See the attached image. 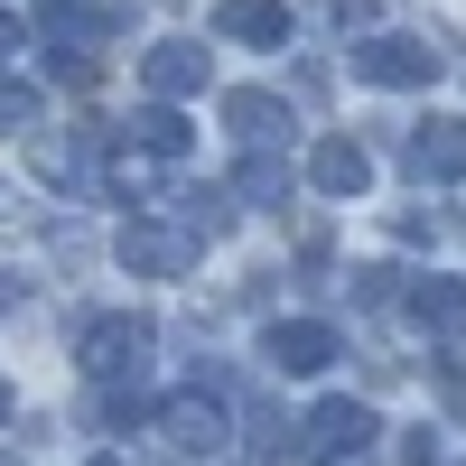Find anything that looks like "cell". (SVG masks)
<instances>
[{
    "mask_svg": "<svg viewBox=\"0 0 466 466\" xmlns=\"http://www.w3.org/2000/svg\"><path fill=\"white\" fill-rule=\"evenodd\" d=\"M355 75H364V85H382V94H401V85H430V75H439V56H430V37L373 28L364 47H355Z\"/></svg>",
    "mask_w": 466,
    "mask_h": 466,
    "instance_id": "obj_4",
    "label": "cell"
},
{
    "mask_svg": "<svg viewBox=\"0 0 466 466\" xmlns=\"http://www.w3.org/2000/svg\"><path fill=\"white\" fill-rule=\"evenodd\" d=\"M336 355H345V336L327 318H270L261 327V364L270 373H327Z\"/></svg>",
    "mask_w": 466,
    "mask_h": 466,
    "instance_id": "obj_3",
    "label": "cell"
},
{
    "mask_svg": "<svg viewBox=\"0 0 466 466\" xmlns=\"http://www.w3.org/2000/svg\"><path fill=\"white\" fill-rule=\"evenodd\" d=\"M37 177H47V187H85V177H94L85 140H66V131H56V140H37Z\"/></svg>",
    "mask_w": 466,
    "mask_h": 466,
    "instance_id": "obj_18",
    "label": "cell"
},
{
    "mask_svg": "<svg viewBox=\"0 0 466 466\" xmlns=\"http://www.w3.org/2000/svg\"><path fill=\"white\" fill-rule=\"evenodd\" d=\"M215 28L243 47H289V10L280 0H215Z\"/></svg>",
    "mask_w": 466,
    "mask_h": 466,
    "instance_id": "obj_13",
    "label": "cell"
},
{
    "mask_svg": "<svg viewBox=\"0 0 466 466\" xmlns=\"http://www.w3.org/2000/svg\"><path fill=\"white\" fill-rule=\"evenodd\" d=\"M224 131L243 140V149H270V140H289V103L270 94V85H233L224 94Z\"/></svg>",
    "mask_w": 466,
    "mask_h": 466,
    "instance_id": "obj_11",
    "label": "cell"
},
{
    "mask_svg": "<svg viewBox=\"0 0 466 466\" xmlns=\"http://www.w3.org/2000/svg\"><path fill=\"white\" fill-rule=\"evenodd\" d=\"M159 430H168V448H187V457H215L224 448V430H233V410H224V392H168L159 401Z\"/></svg>",
    "mask_w": 466,
    "mask_h": 466,
    "instance_id": "obj_5",
    "label": "cell"
},
{
    "mask_svg": "<svg viewBox=\"0 0 466 466\" xmlns=\"http://www.w3.org/2000/svg\"><path fill=\"white\" fill-rule=\"evenodd\" d=\"M327 19L336 28H373V0H327Z\"/></svg>",
    "mask_w": 466,
    "mask_h": 466,
    "instance_id": "obj_20",
    "label": "cell"
},
{
    "mask_svg": "<svg viewBox=\"0 0 466 466\" xmlns=\"http://www.w3.org/2000/svg\"><path fill=\"white\" fill-rule=\"evenodd\" d=\"M37 122V94L28 85H0V131H28Z\"/></svg>",
    "mask_w": 466,
    "mask_h": 466,
    "instance_id": "obj_19",
    "label": "cell"
},
{
    "mask_svg": "<svg viewBox=\"0 0 466 466\" xmlns=\"http://www.w3.org/2000/svg\"><path fill=\"white\" fill-rule=\"evenodd\" d=\"M140 85L159 94V103H187V94H206V47H197V37H159V47L140 56Z\"/></svg>",
    "mask_w": 466,
    "mask_h": 466,
    "instance_id": "obj_10",
    "label": "cell"
},
{
    "mask_svg": "<svg viewBox=\"0 0 466 466\" xmlns=\"http://www.w3.org/2000/svg\"><path fill=\"white\" fill-rule=\"evenodd\" d=\"M131 140L159 149V159H187V140H197V131L177 122V103H140V112H131Z\"/></svg>",
    "mask_w": 466,
    "mask_h": 466,
    "instance_id": "obj_16",
    "label": "cell"
},
{
    "mask_svg": "<svg viewBox=\"0 0 466 466\" xmlns=\"http://www.w3.org/2000/svg\"><path fill=\"white\" fill-rule=\"evenodd\" d=\"M103 187H112V197H131V206H149V197H159V149L122 140V149L103 159Z\"/></svg>",
    "mask_w": 466,
    "mask_h": 466,
    "instance_id": "obj_15",
    "label": "cell"
},
{
    "mask_svg": "<svg viewBox=\"0 0 466 466\" xmlns=\"http://www.w3.org/2000/svg\"><path fill=\"white\" fill-rule=\"evenodd\" d=\"M85 466H122V457H85Z\"/></svg>",
    "mask_w": 466,
    "mask_h": 466,
    "instance_id": "obj_24",
    "label": "cell"
},
{
    "mask_svg": "<svg viewBox=\"0 0 466 466\" xmlns=\"http://www.w3.org/2000/svg\"><path fill=\"white\" fill-rule=\"evenodd\" d=\"M19 47H28V28H19V19H10V10H0V66H10V56H19Z\"/></svg>",
    "mask_w": 466,
    "mask_h": 466,
    "instance_id": "obj_21",
    "label": "cell"
},
{
    "mask_svg": "<svg viewBox=\"0 0 466 466\" xmlns=\"http://www.w3.org/2000/svg\"><path fill=\"white\" fill-rule=\"evenodd\" d=\"M149 345H159V327L131 318V308H112V318H85V336H75V364H85L94 382H122L149 364Z\"/></svg>",
    "mask_w": 466,
    "mask_h": 466,
    "instance_id": "obj_1",
    "label": "cell"
},
{
    "mask_svg": "<svg viewBox=\"0 0 466 466\" xmlns=\"http://www.w3.org/2000/svg\"><path fill=\"white\" fill-rule=\"evenodd\" d=\"M112 252H122V270H140V280H177V270L197 261V233H187V224H159V215H131Z\"/></svg>",
    "mask_w": 466,
    "mask_h": 466,
    "instance_id": "obj_2",
    "label": "cell"
},
{
    "mask_svg": "<svg viewBox=\"0 0 466 466\" xmlns=\"http://www.w3.org/2000/svg\"><path fill=\"white\" fill-rule=\"evenodd\" d=\"M308 187H318V197H345V206H355L364 187H373V149H364V140H345V131H327L318 149H308Z\"/></svg>",
    "mask_w": 466,
    "mask_h": 466,
    "instance_id": "obj_9",
    "label": "cell"
},
{
    "mask_svg": "<svg viewBox=\"0 0 466 466\" xmlns=\"http://www.w3.org/2000/svg\"><path fill=\"white\" fill-rule=\"evenodd\" d=\"M37 28H47L56 37V47H103V37H122L131 28V10H122V0H37Z\"/></svg>",
    "mask_w": 466,
    "mask_h": 466,
    "instance_id": "obj_7",
    "label": "cell"
},
{
    "mask_svg": "<svg viewBox=\"0 0 466 466\" xmlns=\"http://www.w3.org/2000/svg\"><path fill=\"white\" fill-rule=\"evenodd\" d=\"M401 168H410L420 187H457V177H466V122H448V112L410 122V140H401Z\"/></svg>",
    "mask_w": 466,
    "mask_h": 466,
    "instance_id": "obj_6",
    "label": "cell"
},
{
    "mask_svg": "<svg viewBox=\"0 0 466 466\" xmlns=\"http://www.w3.org/2000/svg\"><path fill=\"white\" fill-rule=\"evenodd\" d=\"M289 187H299V168L280 159V149H252V159L233 168V197L243 206H289Z\"/></svg>",
    "mask_w": 466,
    "mask_h": 466,
    "instance_id": "obj_14",
    "label": "cell"
},
{
    "mask_svg": "<svg viewBox=\"0 0 466 466\" xmlns=\"http://www.w3.org/2000/svg\"><path fill=\"white\" fill-rule=\"evenodd\" d=\"M401 318L420 327V336H466V280H410L401 289Z\"/></svg>",
    "mask_w": 466,
    "mask_h": 466,
    "instance_id": "obj_12",
    "label": "cell"
},
{
    "mask_svg": "<svg viewBox=\"0 0 466 466\" xmlns=\"http://www.w3.org/2000/svg\"><path fill=\"white\" fill-rule=\"evenodd\" d=\"M0 430H10V382H0Z\"/></svg>",
    "mask_w": 466,
    "mask_h": 466,
    "instance_id": "obj_23",
    "label": "cell"
},
{
    "mask_svg": "<svg viewBox=\"0 0 466 466\" xmlns=\"http://www.w3.org/2000/svg\"><path fill=\"white\" fill-rule=\"evenodd\" d=\"M0 466H19V457H0Z\"/></svg>",
    "mask_w": 466,
    "mask_h": 466,
    "instance_id": "obj_25",
    "label": "cell"
},
{
    "mask_svg": "<svg viewBox=\"0 0 466 466\" xmlns=\"http://www.w3.org/2000/svg\"><path fill=\"white\" fill-rule=\"evenodd\" d=\"M168 206H177V224L197 233V243H215V233L233 224V197H224V187H177Z\"/></svg>",
    "mask_w": 466,
    "mask_h": 466,
    "instance_id": "obj_17",
    "label": "cell"
},
{
    "mask_svg": "<svg viewBox=\"0 0 466 466\" xmlns=\"http://www.w3.org/2000/svg\"><path fill=\"white\" fill-rule=\"evenodd\" d=\"M299 448L308 457H364L373 448V410L364 401H318V410L299 420Z\"/></svg>",
    "mask_w": 466,
    "mask_h": 466,
    "instance_id": "obj_8",
    "label": "cell"
},
{
    "mask_svg": "<svg viewBox=\"0 0 466 466\" xmlns=\"http://www.w3.org/2000/svg\"><path fill=\"white\" fill-rule=\"evenodd\" d=\"M19 299H28V289H19V270H0V318H10Z\"/></svg>",
    "mask_w": 466,
    "mask_h": 466,
    "instance_id": "obj_22",
    "label": "cell"
}]
</instances>
